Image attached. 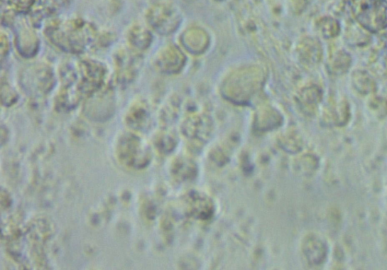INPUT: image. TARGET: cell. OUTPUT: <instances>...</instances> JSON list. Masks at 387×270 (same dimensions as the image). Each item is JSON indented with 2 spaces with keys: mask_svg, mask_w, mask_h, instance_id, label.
<instances>
[{
  "mask_svg": "<svg viewBox=\"0 0 387 270\" xmlns=\"http://www.w3.org/2000/svg\"><path fill=\"white\" fill-rule=\"evenodd\" d=\"M351 85L361 95H368L376 90V82L365 70H356L351 76Z\"/></svg>",
  "mask_w": 387,
  "mask_h": 270,
  "instance_id": "obj_6",
  "label": "cell"
},
{
  "mask_svg": "<svg viewBox=\"0 0 387 270\" xmlns=\"http://www.w3.org/2000/svg\"><path fill=\"white\" fill-rule=\"evenodd\" d=\"M354 11L361 25L369 31H379L386 25V13L379 0H354Z\"/></svg>",
  "mask_w": 387,
  "mask_h": 270,
  "instance_id": "obj_2",
  "label": "cell"
},
{
  "mask_svg": "<svg viewBox=\"0 0 387 270\" xmlns=\"http://www.w3.org/2000/svg\"><path fill=\"white\" fill-rule=\"evenodd\" d=\"M151 40L150 33L143 27L135 26L129 32L128 41L136 50H146Z\"/></svg>",
  "mask_w": 387,
  "mask_h": 270,
  "instance_id": "obj_7",
  "label": "cell"
},
{
  "mask_svg": "<svg viewBox=\"0 0 387 270\" xmlns=\"http://www.w3.org/2000/svg\"><path fill=\"white\" fill-rule=\"evenodd\" d=\"M10 1L11 6L19 11L28 10L34 3V0H10Z\"/></svg>",
  "mask_w": 387,
  "mask_h": 270,
  "instance_id": "obj_9",
  "label": "cell"
},
{
  "mask_svg": "<svg viewBox=\"0 0 387 270\" xmlns=\"http://www.w3.org/2000/svg\"><path fill=\"white\" fill-rule=\"evenodd\" d=\"M351 65V58L345 50H337L330 55L328 69L331 74L342 76L347 73Z\"/></svg>",
  "mask_w": 387,
  "mask_h": 270,
  "instance_id": "obj_5",
  "label": "cell"
},
{
  "mask_svg": "<svg viewBox=\"0 0 387 270\" xmlns=\"http://www.w3.org/2000/svg\"><path fill=\"white\" fill-rule=\"evenodd\" d=\"M83 79L78 85L81 92H91L98 90L103 82L104 76V68L97 63L85 61L81 65Z\"/></svg>",
  "mask_w": 387,
  "mask_h": 270,
  "instance_id": "obj_3",
  "label": "cell"
},
{
  "mask_svg": "<svg viewBox=\"0 0 387 270\" xmlns=\"http://www.w3.org/2000/svg\"><path fill=\"white\" fill-rule=\"evenodd\" d=\"M139 65L138 55L126 51H121L116 58V69L117 78L121 83H129L132 81L136 74Z\"/></svg>",
  "mask_w": 387,
  "mask_h": 270,
  "instance_id": "obj_4",
  "label": "cell"
},
{
  "mask_svg": "<svg viewBox=\"0 0 387 270\" xmlns=\"http://www.w3.org/2000/svg\"><path fill=\"white\" fill-rule=\"evenodd\" d=\"M319 30L322 36L326 39H333L341 33L339 22L332 17L322 18L318 23Z\"/></svg>",
  "mask_w": 387,
  "mask_h": 270,
  "instance_id": "obj_8",
  "label": "cell"
},
{
  "mask_svg": "<svg viewBox=\"0 0 387 270\" xmlns=\"http://www.w3.org/2000/svg\"><path fill=\"white\" fill-rule=\"evenodd\" d=\"M48 38L57 46L70 53H79L94 39V30L85 23H72L56 25L48 31Z\"/></svg>",
  "mask_w": 387,
  "mask_h": 270,
  "instance_id": "obj_1",
  "label": "cell"
}]
</instances>
